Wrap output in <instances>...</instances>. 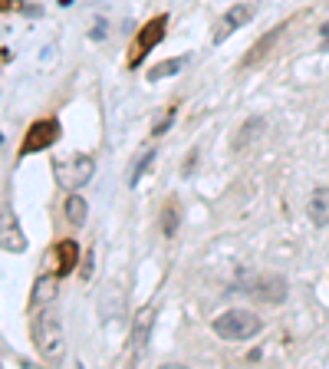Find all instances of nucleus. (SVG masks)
I'll return each mask as SVG.
<instances>
[{
    "instance_id": "obj_1",
    "label": "nucleus",
    "mask_w": 329,
    "mask_h": 369,
    "mask_svg": "<svg viewBox=\"0 0 329 369\" xmlns=\"http://www.w3.org/2000/svg\"><path fill=\"white\" fill-rule=\"evenodd\" d=\"M30 330H33V343H37L40 356L47 363H53V366H59L66 356V336H63V323H59V317L53 313V303L33 310Z\"/></svg>"
},
{
    "instance_id": "obj_2",
    "label": "nucleus",
    "mask_w": 329,
    "mask_h": 369,
    "mask_svg": "<svg viewBox=\"0 0 329 369\" xmlns=\"http://www.w3.org/2000/svg\"><path fill=\"white\" fill-rule=\"evenodd\" d=\"M211 330H214L221 340L237 343V340H250V336H257V333L263 330V320L250 310H224V313H217L214 317Z\"/></svg>"
},
{
    "instance_id": "obj_3",
    "label": "nucleus",
    "mask_w": 329,
    "mask_h": 369,
    "mask_svg": "<svg viewBox=\"0 0 329 369\" xmlns=\"http://www.w3.org/2000/svg\"><path fill=\"white\" fill-rule=\"evenodd\" d=\"M93 171H96V161L89 155H76L69 161H57L53 165L57 185H63V188H83L86 181L93 178Z\"/></svg>"
},
{
    "instance_id": "obj_4",
    "label": "nucleus",
    "mask_w": 329,
    "mask_h": 369,
    "mask_svg": "<svg viewBox=\"0 0 329 369\" xmlns=\"http://www.w3.org/2000/svg\"><path fill=\"white\" fill-rule=\"evenodd\" d=\"M165 30H168V17L165 13H158V17H151L145 27L139 30V37H135V53H132V59H129V67L135 69L142 63V59L149 57L151 50L158 47L161 40H165Z\"/></svg>"
},
{
    "instance_id": "obj_5",
    "label": "nucleus",
    "mask_w": 329,
    "mask_h": 369,
    "mask_svg": "<svg viewBox=\"0 0 329 369\" xmlns=\"http://www.w3.org/2000/svg\"><path fill=\"white\" fill-rule=\"evenodd\" d=\"M53 142H59V123L57 119H37L27 129L23 142H20V155H33V152L50 149Z\"/></svg>"
},
{
    "instance_id": "obj_6",
    "label": "nucleus",
    "mask_w": 329,
    "mask_h": 369,
    "mask_svg": "<svg viewBox=\"0 0 329 369\" xmlns=\"http://www.w3.org/2000/svg\"><path fill=\"white\" fill-rule=\"evenodd\" d=\"M0 247L10 251V254H23L27 251V234H23V227L17 221V211L4 205L0 208Z\"/></svg>"
},
{
    "instance_id": "obj_7",
    "label": "nucleus",
    "mask_w": 329,
    "mask_h": 369,
    "mask_svg": "<svg viewBox=\"0 0 329 369\" xmlns=\"http://www.w3.org/2000/svg\"><path fill=\"white\" fill-rule=\"evenodd\" d=\"M250 17H254V7H247V4H234V7L227 10L224 17L217 20V27H214V33H211V43L214 47H221L234 30H241V27H247L250 23Z\"/></svg>"
},
{
    "instance_id": "obj_8",
    "label": "nucleus",
    "mask_w": 329,
    "mask_h": 369,
    "mask_svg": "<svg viewBox=\"0 0 329 369\" xmlns=\"http://www.w3.org/2000/svg\"><path fill=\"white\" fill-rule=\"evenodd\" d=\"M244 290L250 297H257V300L263 303H280L283 297H287V280L277 274H267V277H250L244 284Z\"/></svg>"
},
{
    "instance_id": "obj_9",
    "label": "nucleus",
    "mask_w": 329,
    "mask_h": 369,
    "mask_svg": "<svg viewBox=\"0 0 329 369\" xmlns=\"http://www.w3.org/2000/svg\"><path fill=\"white\" fill-rule=\"evenodd\" d=\"M151 323H155V307H142L132 320V336H129V353H139L145 346V340L151 336Z\"/></svg>"
},
{
    "instance_id": "obj_10",
    "label": "nucleus",
    "mask_w": 329,
    "mask_h": 369,
    "mask_svg": "<svg viewBox=\"0 0 329 369\" xmlns=\"http://www.w3.org/2000/svg\"><path fill=\"white\" fill-rule=\"evenodd\" d=\"M79 264V244L76 241H59L57 244V277H69Z\"/></svg>"
},
{
    "instance_id": "obj_11",
    "label": "nucleus",
    "mask_w": 329,
    "mask_h": 369,
    "mask_svg": "<svg viewBox=\"0 0 329 369\" xmlns=\"http://www.w3.org/2000/svg\"><path fill=\"white\" fill-rule=\"evenodd\" d=\"M57 300V280L53 277H40L33 290H30V310H37V307H50V303Z\"/></svg>"
},
{
    "instance_id": "obj_12",
    "label": "nucleus",
    "mask_w": 329,
    "mask_h": 369,
    "mask_svg": "<svg viewBox=\"0 0 329 369\" xmlns=\"http://www.w3.org/2000/svg\"><path fill=\"white\" fill-rule=\"evenodd\" d=\"M283 30H287V23H280V27H273L270 33H267V37H260V40H257L254 47H250V53H247V57H244V67H254L257 59H263V57H267L273 43H277V40L283 37Z\"/></svg>"
},
{
    "instance_id": "obj_13",
    "label": "nucleus",
    "mask_w": 329,
    "mask_h": 369,
    "mask_svg": "<svg viewBox=\"0 0 329 369\" xmlns=\"http://www.w3.org/2000/svg\"><path fill=\"white\" fill-rule=\"evenodd\" d=\"M310 221L316 227L329 225V188H316L310 198Z\"/></svg>"
},
{
    "instance_id": "obj_14",
    "label": "nucleus",
    "mask_w": 329,
    "mask_h": 369,
    "mask_svg": "<svg viewBox=\"0 0 329 369\" xmlns=\"http://www.w3.org/2000/svg\"><path fill=\"white\" fill-rule=\"evenodd\" d=\"M188 67V57H175V59H161V63H155V67L149 69V79L151 83H158V79H168V76L181 73V69Z\"/></svg>"
},
{
    "instance_id": "obj_15",
    "label": "nucleus",
    "mask_w": 329,
    "mask_h": 369,
    "mask_svg": "<svg viewBox=\"0 0 329 369\" xmlns=\"http://www.w3.org/2000/svg\"><path fill=\"white\" fill-rule=\"evenodd\" d=\"M63 215H66V221L73 227H83L86 225V215H89V205H86L79 195H69L66 198V205H63Z\"/></svg>"
},
{
    "instance_id": "obj_16",
    "label": "nucleus",
    "mask_w": 329,
    "mask_h": 369,
    "mask_svg": "<svg viewBox=\"0 0 329 369\" xmlns=\"http://www.w3.org/2000/svg\"><path fill=\"white\" fill-rule=\"evenodd\" d=\"M263 129H267V125H263V119H250V123L244 125V132L234 139V149H247V142H250V139H257Z\"/></svg>"
},
{
    "instance_id": "obj_17",
    "label": "nucleus",
    "mask_w": 329,
    "mask_h": 369,
    "mask_svg": "<svg viewBox=\"0 0 329 369\" xmlns=\"http://www.w3.org/2000/svg\"><path fill=\"white\" fill-rule=\"evenodd\" d=\"M151 159H155V152H142V155H139V161H135V165L129 169V188H135V185H139L142 171L151 165Z\"/></svg>"
},
{
    "instance_id": "obj_18",
    "label": "nucleus",
    "mask_w": 329,
    "mask_h": 369,
    "mask_svg": "<svg viewBox=\"0 0 329 369\" xmlns=\"http://www.w3.org/2000/svg\"><path fill=\"white\" fill-rule=\"evenodd\" d=\"M161 231H165V237H171L178 231V208H175V205H168L165 215H161Z\"/></svg>"
},
{
    "instance_id": "obj_19",
    "label": "nucleus",
    "mask_w": 329,
    "mask_h": 369,
    "mask_svg": "<svg viewBox=\"0 0 329 369\" xmlns=\"http://www.w3.org/2000/svg\"><path fill=\"white\" fill-rule=\"evenodd\" d=\"M93 261H96V251H86V261H83V280L93 277Z\"/></svg>"
},
{
    "instance_id": "obj_20",
    "label": "nucleus",
    "mask_w": 329,
    "mask_h": 369,
    "mask_svg": "<svg viewBox=\"0 0 329 369\" xmlns=\"http://www.w3.org/2000/svg\"><path fill=\"white\" fill-rule=\"evenodd\" d=\"M171 123H175V113H168L158 125H155V135H165V132H168V125H171Z\"/></svg>"
},
{
    "instance_id": "obj_21",
    "label": "nucleus",
    "mask_w": 329,
    "mask_h": 369,
    "mask_svg": "<svg viewBox=\"0 0 329 369\" xmlns=\"http://www.w3.org/2000/svg\"><path fill=\"white\" fill-rule=\"evenodd\" d=\"M93 40H103L105 37V27H103V20H99V27H93V33H89Z\"/></svg>"
},
{
    "instance_id": "obj_22",
    "label": "nucleus",
    "mask_w": 329,
    "mask_h": 369,
    "mask_svg": "<svg viewBox=\"0 0 329 369\" xmlns=\"http://www.w3.org/2000/svg\"><path fill=\"white\" fill-rule=\"evenodd\" d=\"M320 33H323V40H329V20H326V23H323V30H320Z\"/></svg>"
},
{
    "instance_id": "obj_23",
    "label": "nucleus",
    "mask_w": 329,
    "mask_h": 369,
    "mask_svg": "<svg viewBox=\"0 0 329 369\" xmlns=\"http://www.w3.org/2000/svg\"><path fill=\"white\" fill-rule=\"evenodd\" d=\"M10 7V0H0V10H7Z\"/></svg>"
},
{
    "instance_id": "obj_24",
    "label": "nucleus",
    "mask_w": 329,
    "mask_h": 369,
    "mask_svg": "<svg viewBox=\"0 0 329 369\" xmlns=\"http://www.w3.org/2000/svg\"><path fill=\"white\" fill-rule=\"evenodd\" d=\"M59 4H63V7H69V4H73V0H59Z\"/></svg>"
},
{
    "instance_id": "obj_25",
    "label": "nucleus",
    "mask_w": 329,
    "mask_h": 369,
    "mask_svg": "<svg viewBox=\"0 0 329 369\" xmlns=\"http://www.w3.org/2000/svg\"><path fill=\"white\" fill-rule=\"evenodd\" d=\"M0 142H4V135H0Z\"/></svg>"
}]
</instances>
